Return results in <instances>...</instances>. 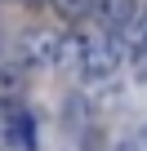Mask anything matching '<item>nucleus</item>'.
Returning <instances> with one entry per match:
<instances>
[{"instance_id":"1","label":"nucleus","mask_w":147,"mask_h":151,"mask_svg":"<svg viewBox=\"0 0 147 151\" xmlns=\"http://www.w3.org/2000/svg\"><path fill=\"white\" fill-rule=\"evenodd\" d=\"M120 58H129V45L112 31H89L85 36V62H80V80H107L120 67Z\"/></svg>"},{"instance_id":"2","label":"nucleus","mask_w":147,"mask_h":151,"mask_svg":"<svg viewBox=\"0 0 147 151\" xmlns=\"http://www.w3.org/2000/svg\"><path fill=\"white\" fill-rule=\"evenodd\" d=\"M58 49H62V31H49V27H31L18 45L27 67H58Z\"/></svg>"},{"instance_id":"3","label":"nucleus","mask_w":147,"mask_h":151,"mask_svg":"<svg viewBox=\"0 0 147 151\" xmlns=\"http://www.w3.org/2000/svg\"><path fill=\"white\" fill-rule=\"evenodd\" d=\"M5 138L14 151H36V116L18 98H5Z\"/></svg>"},{"instance_id":"4","label":"nucleus","mask_w":147,"mask_h":151,"mask_svg":"<svg viewBox=\"0 0 147 151\" xmlns=\"http://www.w3.org/2000/svg\"><path fill=\"white\" fill-rule=\"evenodd\" d=\"M89 18H98L103 31L125 36V31L134 27V18H138V5H134V0H94V14H89Z\"/></svg>"},{"instance_id":"5","label":"nucleus","mask_w":147,"mask_h":151,"mask_svg":"<svg viewBox=\"0 0 147 151\" xmlns=\"http://www.w3.org/2000/svg\"><path fill=\"white\" fill-rule=\"evenodd\" d=\"M80 62H85V31H67L62 49H58V71H67V76L80 80Z\"/></svg>"},{"instance_id":"6","label":"nucleus","mask_w":147,"mask_h":151,"mask_svg":"<svg viewBox=\"0 0 147 151\" xmlns=\"http://www.w3.org/2000/svg\"><path fill=\"white\" fill-rule=\"evenodd\" d=\"M0 89H5V98H18L22 93V67H14V62L0 67Z\"/></svg>"},{"instance_id":"7","label":"nucleus","mask_w":147,"mask_h":151,"mask_svg":"<svg viewBox=\"0 0 147 151\" xmlns=\"http://www.w3.org/2000/svg\"><path fill=\"white\" fill-rule=\"evenodd\" d=\"M49 5H54L62 18H89V14H94V0H49Z\"/></svg>"},{"instance_id":"8","label":"nucleus","mask_w":147,"mask_h":151,"mask_svg":"<svg viewBox=\"0 0 147 151\" xmlns=\"http://www.w3.org/2000/svg\"><path fill=\"white\" fill-rule=\"evenodd\" d=\"M116 151H147V129H134L116 142Z\"/></svg>"},{"instance_id":"9","label":"nucleus","mask_w":147,"mask_h":151,"mask_svg":"<svg viewBox=\"0 0 147 151\" xmlns=\"http://www.w3.org/2000/svg\"><path fill=\"white\" fill-rule=\"evenodd\" d=\"M129 58H134V71H138L143 80H147V45H138V49H134Z\"/></svg>"},{"instance_id":"10","label":"nucleus","mask_w":147,"mask_h":151,"mask_svg":"<svg viewBox=\"0 0 147 151\" xmlns=\"http://www.w3.org/2000/svg\"><path fill=\"white\" fill-rule=\"evenodd\" d=\"M36 5H45V0H36Z\"/></svg>"},{"instance_id":"11","label":"nucleus","mask_w":147,"mask_h":151,"mask_svg":"<svg viewBox=\"0 0 147 151\" xmlns=\"http://www.w3.org/2000/svg\"><path fill=\"white\" fill-rule=\"evenodd\" d=\"M143 129H147V124H143Z\"/></svg>"}]
</instances>
